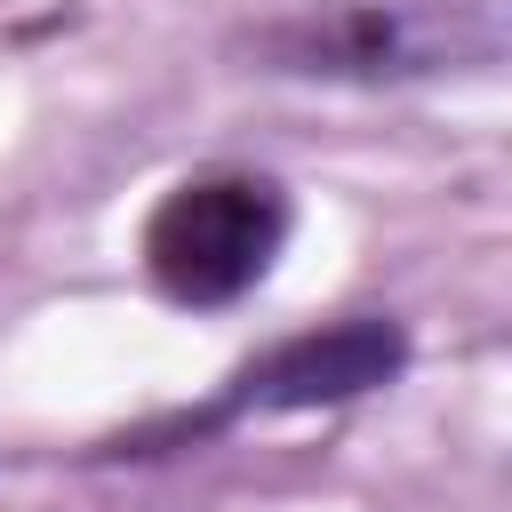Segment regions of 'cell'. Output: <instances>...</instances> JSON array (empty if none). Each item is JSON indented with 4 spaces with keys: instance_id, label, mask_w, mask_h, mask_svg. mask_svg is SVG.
Returning a JSON list of instances; mask_svg holds the SVG:
<instances>
[{
    "instance_id": "obj_1",
    "label": "cell",
    "mask_w": 512,
    "mask_h": 512,
    "mask_svg": "<svg viewBox=\"0 0 512 512\" xmlns=\"http://www.w3.org/2000/svg\"><path fill=\"white\" fill-rule=\"evenodd\" d=\"M288 240V200L264 176H192L144 224V264L176 304L248 296Z\"/></svg>"
},
{
    "instance_id": "obj_2",
    "label": "cell",
    "mask_w": 512,
    "mask_h": 512,
    "mask_svg": "<svg viewBox=\"0 0 512 512\" xmlns=\"http://www.w3.org/2000/svg\"><path fill=\"white\" fill-rule=\"evenodd\" d=\"M264 48L280 56V72H336V80H400V72H432L456 56V24L432 8H392V0H360L336 16H304L264 32Z\"/></svg>"
},
{
    "instance_id": "obj_3",
    "label": "cell",
    "mask_w": 512,
    "mask_h": 512,
    "mask_svg": "<svg viewBox=\"0 0 512 512\" xmlns=\"http://www.w3.org/2000/svg\"><path fill=\"white\" fill-rule=\"evenodd\" d=\"M400 360H408V336L392 320H336L320 336H296V344L264 352L240 376L232 408H328V400H360V392L392 384Z\"/></svg>"
}]
</instances>
